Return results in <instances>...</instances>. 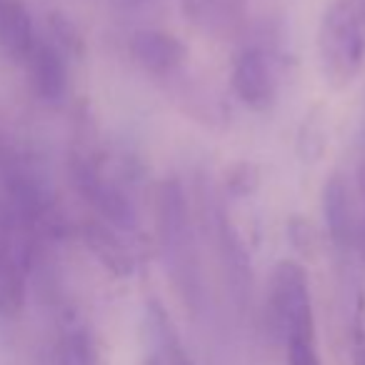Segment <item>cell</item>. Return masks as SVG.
<instances>
[{
    "label": "cell",
    "mask_w": 365,
    "mask_h": 365,
    "mask_svg": "<svg viewBox=\"0 0 365 365\" xmlns=\"http://www.w3.org/2000/svg\"><path fill=\"white\" fill-rule=\"evenodd\" d=\"M315 48L328 86L348 88L365 63V0H333L320 16Z\"/></svg>",
    "instance_id": "obj_1"
},
{
    "label": "cell",
    "mask_w": 365,
    "mask_h": 365,
    "mask_svg": "<svg viewBox=\"0 0 365 365\" xmlns=\"http://www.w3.org/2000/svg\"><path fill=\"white\" fill-rule=\"evenodd\" d=\"M158 233L175 283L185 295L195 298L198 293V263H195V245L190 233V215L185 190L175 178L160 182L158 190Z\"/></svg>",
    "instance_id": "obj_2"
},
{
    "label": "cell",
    "mask_w": 365,
    "mask_h": 365,
    "mask_svg": "<svg viewBox=\"0 0 365 365\" xmlns=\"http://www.w3.org/2000/svg\"><path fill=\"white\" fill-rule=\"evenodd\" d=\"M268 305L273 328L283 343L295 338H318L308 273L298 260H280L270 275Z\"/></svg>",
    "instance_id": "obj_3"
},
{
    "label": "cell",
    "mask_w": 365,
    "mask_h": 365,
    "mask_svg": "<svg viewBox=\"0 0 365 365\" xmlns=\"http://www.w3.org/2000/svg\"><path fill=\"white\" fill-rule=\"evenodd\" d=\"M71 173L73 180H76V188L96 208L103 223H108L115 230H123V233H133L138 228V208L133 203L130 193L110 173H106V165L101 160H96L93 155H76Z\"/></svg>",
    "instance_id": "obj_4"
},
{
    "label": "cell",
    "mask_w": 365,
    "mask_h": 365,
    "mask_svg": "<svg viewBox=\"0 0 365 365\" xmlns=\"http://www.w3.org/2000/svg\"><path fill=\"white\" fill-rule=\"evenodd\" d=\"M230 86L240 103L253 113H268L278 101V76L273 53L260 43H248L238 51L230 73Z\"/></svg>",
    "instance_id": "obj_5"
},
{
    "label": "cell",
    "mask_w": 365,
    "mask_h": 365,
    "mask_svg": "<svg viewBox=\"0 0 365 365\" xmlns=\"http://www.w3.org/2000/svg\"><path fill=\"white\" fill-rule=\"evenodd\" d=\"M323 218L328 235L335 248L350 250L358 243V205L353 200V190L343 175H330L323 185Z\"/></svg>",
    "instance_id": "obj_6"
},
{
    "label": "cell",
    "mask_w": 365,
    "mask_h": 365,
    "mask_svg": "<svg viewBox=\"0 0 365 365\" xmlns=\"http://www.w3.org/2000/svg\"><path fill=\"white\" fill-rule=\"evenodd\" d=\"M130 56L150 76H173L188 61V48L178 36L165 31H138L130 38Z\"/></svg>",
    "instance_id": "obj_7"
},
{
    "label": "cell",
    "mask_w": 365,
    "mask_h": 365,
    "mask_svg": "<svg viewBox=\"0 0 365 365\" xmlns=\"http://www.w3.org/2000/svg\"><path fill=\"white\" fill-rule=\"evenodd\" d=\"M33 93L46 103H61L68 93V66L61 48L51 41H36L26 58Z\"/></svg>",
    "instance_id": "obj_8"
},
{
    "label": "cell",
    "mask_w": 365,
    "mask_h": 365,
    "mask_svg": "<svg viewBox=\"0 0 365 365\" xmlns=\"http://www.w3.org/2000/svg\"><path fill=\"white\" fill-rule=\"evenodd\" d=\"M143 335H145L148 365H193L190 355L182 348L180 335H178L170 315L158 300H150L145 305Z\"/></svg>",
    "instance_id": "obj_9"
},
{
    "label": "cell",
    "mask_w": 365,
    "mask_h": 365,
    "mask_svg": "<svg viewBox=\"0 0 365 365\" xmlns=\"http://www.w3.org/2000/svg\"><path fill=\"white\" fill-rule=\"evenodd\" d=\"M81 235L86 248L96 255V260L118 278H128L135 270V255L128 248L125 240L118 235L115 228H110L103 220H86L81 225Z\"/></svg>",
    "instance_id": "obj_10"
},
{
    "label": "cell",
    "mask_w": 365,
    "mask_h": 365,
    "mask_svg": "<svg viewBox=\"0 0 365 365\" xmlns=\"http://www.w3.org/2000/svg\"><path fill=\"white\" fill-rule=\"evenodd\" d=\"M36 46V28L26 0H0V53L13 63H26Z\"/></svg>",
    "instance_id": "obj_11"
},
{
    "label": "cell",
    "mask_w": 365,
    "mask_h": 365,
    "mask_svg": "<svg viewBox=\"0 0 365 365\" xmlns=\"http://www.w3.org/2000/svg\"><path fill=\"white\" fill-rule=\"evenodd\" d=\"M182 13L193 26L210 36H230L245 21V0H180Z\"/></svg>",
    "instance_id": "obj_12"
},
{
    "label": "cell",
    "mask_w": 365,
    "mask_h": 365,
    "mask_svg": "<svg viewBox=\"0 0 365 365\" xmlns=\"http://www.w3.org/2000/svg\"><path fill=\"white\" fill-rule=\"evenodd\" d=\"M328 148V106L315 103L303 115L295 138V153L303 163H318Z\"/></svg>",
    "instance_id": "obj_13"
},
{
    "label": "cell",
    "mask_w": 365,
    "mask_h": 365,
    "mask_svg": "<svg viewBox=\"0 0 365 365\" xmlns=\"http://www.w3.org/2000/svg\"><path fill=\"white\" fill-rule=\"evenodd\" d=\"M58 365H103L101 345L86 325H68L58 338Z\"/></svg>",
    "instance_id": "obj_14"
},
{
    "label": "cell",
    "mask_w": 365,
    "mask_h": 365,
    "mask_svg": "<svg viewBox=\"0 0 365 365\" xmlns=\"http://www.w3.org/2000/svg\"><path fill=\"white\" fill-rule=\"evenodd\" d=\"M260 180H263V173H260L258 163L253 160H235L223 170L225 193L233 195V198H250V195H255L260 188Z\"/></svg>",
    "instance_id": "obj_15"
},
{
    "label": "cell",
    "mask_w": 365,
    "mask_h": 365,
    "mask_svg": "<svg viewBox=\"0 0 365 365\" xmlns=\"http://www.w3.org/2000/svg\"><path fill=\"white\" fill-rule=\"evenodd\" d=\"M285 235H288V243L293 245L295 253L308 260H315L320 255V250H323L320 230L308 218H303V215H293L285 223Z\"/></svg>",
    "instance_id": "obj_16"
},
{
    "label": "cell",
    "mask_w": 365,
    "mask_h": 365,
    "mask_svg": "<svg viewBox=\"0 0 365 365\" xmlns=\"http://www.w3.org/2000/svg\"><path fill=\"white\" fill-rule=\"evenodd\" d=\"M48 28H51L53 46L61 48L63 56L83 58L86 53V41H83V33L78 31V26L63 13H51L48 18Z\"/></svg>",
    "instance_id": "obj_17"
},
{
    "label": "cell",
    "mask_w": 365,
    "mask_h": 365,
    "mask_svg": "<svg viewBox=\"0 0 365 365\" xmlns=\"http://www.w3.org/2000/svg\"><path fill=\"white\" fill-rule=\"evenodd\" d=\"M288 365H323L318 353V338H295L285 343Z\"/></svg>",
    "instance_id": "obj_18"
},
{
    "label": "cell",
    "mask_w": 365,
    "mask_h": 365,
    "mask_svg": "<svg viewBox=\"0 0 365 365\" xmlns=\"http://www.w3.org/2000/svg\"><path fill=\"white\" fill-rule=\"evenodd\" d=\"M355 185H358V195H360V218H358V243H355V248L360 250V255H363L365 260V160L360 163L358 168V178H355Z\"/></svg>",
    "instance_id": "obj_19"
},
{
    "label": "cell",
    "mask_w": 365,
    "mask_h": 365,
    "mask_svg": "<svg viewBox=\"0 0 365 365\" xmlns=\"http://www.w3.org/2000/svg\"><path fill=\"white\" fill-rule=\"evenodd\" d=\"M355 365H365V345L355 353Z\"/></svg>",
    "instance_id": "obj_20"
}]
</instances>
